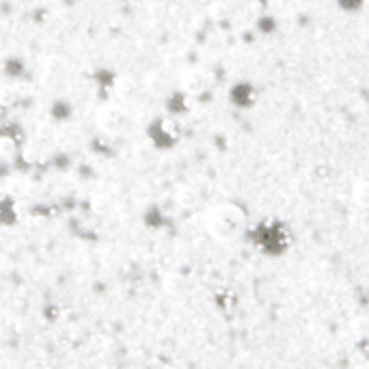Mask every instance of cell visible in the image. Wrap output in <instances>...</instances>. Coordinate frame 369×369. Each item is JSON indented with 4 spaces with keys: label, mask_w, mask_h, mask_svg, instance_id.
<instances>
[{
    "label": "cell",
    "mask_w": 369,
    "mask_h": 369,
    "mask_svg": "<svg viewBox=\"0 0 369 369\" xmlns=\"http://www.w3.org/2000/svg\"><path fill=\"white\" fill-rule=\"evenodd\" d=\"M15 156H18V143H15V138L7 136V134H0V158L11 160Z\"/></svg>",
    "instance_id": "8992f818"
},
{
    "label": "cell",
    "mask_w": 369,
    "mask_h": 369,
    "mask_svg": "<svg viewBox=\"0 0 369 369\" xmlns=\"http://www.w3.org/2000/svg\"><path fill=\"white\" fill-rule=\"evenodd\" d=\"M98 121H100V127H102L106 134L115 136V134L123 132V127H125V112L119 106H106V108L100 110Z\"/></svg>",
    "instance_id": "3957f363"
},
{
    "label": "cell",
    "mask_w": 369,
    "mask_h": 369,
    "mask_svg": "<svg viewBox=\"0 0 369 369\" xmlns=\"http://www.w3.org/2000/svg\"><path fill=\"white\" fill-rule=\"evenodd\" d=\"M117 85H119V87H117V93L121 95V98H127V95H132V93L136 91V83H134L132 78H121Z\"/></svg>",
    "instance_id": "ba28073f"
},
{
    "label": "cell",
    "mask_w": 369,
    "mask_h": 369,
    "mask_svg": "<svg viewBox=\"0 0 369 369\" xmlns=\"http://www.w3.org/2000/svg\"><path fill=\"white\" fill-rule=\"evenodd\" d=\"M253 238L264 253H283L290 246V229L277 220H266L253 231Z\"/></svg>",
    "instance_id": "7a4b0ae2"
},
{
    "label": "cell",
    "mask_w": 369,
    "mask_h": 369,
    "mask_svg": "<svg viewBox=\"0 0 369 369\" xmlns=\"http://www.w3.org/2000/svg\"><path fill=\"white\" fill-rule=\"evenodd\" d=\"M15 220H18V212H15V203H13L11 199L0 201V224H3V227H9V224H13Z\"/></svg>",
    "instance_id": "5b68a950"
},
{
    "label": "cell",
    "mask_w": 369,
    "mask_h": 369,
    "mask_svg": "<svg viewBox=\"0 0 369 369\" xmlns=\"http://www.w3.org/2000/svg\"><path fill=\"white\" fill-rule=\"evenodd\" d=\"M205 229L216 242L231 244L249 233V216L238 203H218L207 212Z\"/></svg>",
    "instance_id": "6da1fadb"
},
{
    "label": "cell",
    "mask_w": 369,
    "mask_h": 369,
    "mask_svg": "<svg viewBox=\"0 0 369 369\" xmlns=\"http://www.w3.org/2000/svg\"><path fill=\"white\" fill-rule=\"evenodd\" d=\"M15 100H18V91H15L13 87H9V85L0 87V104H3V106H11Z\"/></svg>",
    "instance_id": "52a82bcc"
},
{
    "label": "cell",
    "mask_w": 369,
    "mask_h": 369,
    "mask_svg": "<svg viewBox=\"0 0 369 369\" xmlns=\"http://www.w3.org/2000/svg\"><path fill=\"white\" fill-rule=\"evenodd\" d=\"M365 0H337V7H339L341 11L346 13H355L363 7Z\"/></svg>",
    "instance_id": "9c48e42d"
},
{
    "label": "cell",
    "mask_w": 369,
    "mask_h": 369,
    "mask_svg": "<svg viewBox=\"0 0 369 369\" xmlns=\"http://www.w3.org/2000/svg\"><path fill=\"white\" fill-rule=\"evenodd\" d=\"M182 87L190 95H199V93L207 91V87H210V76H207L205 72H201V70H190V72H186L182 76Z\"/></svg>",
    "instance_id": "277c9868"
}]
</instances>
